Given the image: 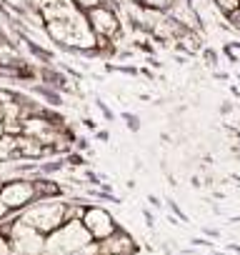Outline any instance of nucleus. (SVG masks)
<instances>
[{"label": "nucleus", "instance_id": "obj_20", "mask_svg": "<svg viewBox=\"0 0 240 255\" xmlns=\"http://www.w3.org/2000/svg\"><path fill=\"white\" fill-rule=\"evenodd\" d=\"M3 183H5V180H3V178H0V190H3Z\"/></svg>", "mask_w": 240, "mask_h": 255}, {"label": "nucleus", "instance_id": "obj_22", "mask_svg": "<svg viewBox=\"0 0 240 255\" xmlns=\"http://www.w3.org/2000/svg\"><path fill=\"white\" fill-rule=\"evenodd\" d=\"M43 255H50V253H43Z\"/></svg>", "mask_w": 240, "mask_h": 255}, {"label": "nucleus", "instance_id": "obj_9", "mask_svg": "<svg viewBox=\"0 0 240 255\" xmlns=\"http://www.w3.org/2000/svg\"><path fill=\"white\" fill-rule=\"evenodd\" d=\"M28 60L23 58L20 48L15 45V40H10L8 35L0 33V68H20Z\"/></svg>", "mask_w": 240, "mask_h": 255}, {"label": "nucleus", "instance_id": "obj_21", "mask_svg": "<svg viewBox=\"0 0 240 255\" xmlns=\"http://www.w3.org/2000/svg\"><path fill=\"white\" fill-rule=\"evenodd\" d=\"M130 3H138V0H130Z\"/></svg>", "mask_w": 240, "mask_h": 255}, {"label": "nucleus", "instance_id": "obj_19", "mask_svg": "<svg viewBox=\"0 0 240 255\" xmlns=\"http://www.w3.org/2000/svg\"><path fill=\"white\" fill-rule=\"evenodd\" d=\"M5 133V125H3V120H0V135H3Z\"/></svg>", "mask_w": 240, "mask_h": 255}, {"label": "nucleus", "instance_id": "obj_5", "mask_svg": "<svg viewBox=\"0 0 240 255\" xmlns=\"http://www.w3.org/2000/svg\"><path fill=\"white\" fill-rule=\"evenodd\" d=\"M0 200H3L10 213H23L28 205H33L38 198V188L33 178H23V175H13L3 183V190H0Z\"/></svg>", "mask_w": 240, "mask_h": 255}, {"label": "nucleus", "instance_id": "obj_12", "mask_svg": "<svg viewBox=\"0 0 240 255\" xmlns=\"http://www.w3.org/2000/svg\"><path fill=\"white\" fill-rule=\"evenodd\" d=\"M10 13H18V15H25L28 10L35 8V0H0Z\"/></svg>", "mask_w": 240, "mask_h": 255}, {"label": "nucleus", "instance_id": "obj_11", "mask_svg": "<svg viewBox=\"0 0 240 255\" xmlns=\"http://www.w3.org/2000/svg\"><path fill=\"white\" fill-rule=\"evenodd\" d=\"M33 180H35V188H38V198H63V185L58 180H50L45 175H38Z\"/></svg>", "mask_w": 240, "mask_h": 255}, {"label": "nucleus", "instance_id": "obj_17", "mask_svg": "<svg viewBox=\"0 0 240 255\" xmlns=\"http://www.w3.org/2000/svg\"><path fill=\"white\" fill-rule=\"evenodd\" d=\"M73 3H75L80 10H90V8H95V5H103V3H108V0H73Z\"/></svg>", "mask_w": 240, "mask_h": 255}, {"label": "nucleus", "instance_id": "obj_3", "mask_svg": "<svg viewBox=\"0 0 240 255\" xmlns=\"http://www.w3.org/2000/svg\"><path fill=\"white\" fill-rule=\"evenodd\" d=\"M85 18L90 23V30L98 35V38H105L110 40L115 48L118 43L123 40V25H120V15H118V5L113 3V0H108V3L103 5H95L90 10H85Z\"/></svg>", "mask_w": 240, "mask_h": 255}, {"label": "nucleus", "instance_id": "obj_1", "mask_svg": "<svg viewBox=\"0 0 240 255\" xmlns=\"http://www.w3.org/2000/svg\"><path fill=\"white\" fill-rule=\"evenodd\" d=\"M65 203L68 200L63 198H40L33 205H28L20 213V218L35 230H40L43 235H50L65 223Z\"/></svg>", "mask_w": 240, "mask_h": 255}, {"label": "nucleus", "instance_id": "obj_2", "mask_svg": "<svg viewBox=\"0 0 240 255\" xmlns=\"http://www.w3.org/2000/svg\"><path fill=\"white\" fill-rule=\"evenodd\" d=\"M95 243L88 233V228L83 225V220H65L58 230H53L50 235H45V253L50 255H70L85 245Z\"/></svg>", "mask_w": 240, "mask_h": 255}, {"label": "nucleus", "instance_id": "obj_7", "mask_svg": "<svg viewBox=\"0 0 240 255\" xmlns=\"http://www.w3.org/2000/svg\"><path fill=\"white\" fill-rule=\"evenodd\" d=\"M98 253L100 255H135L138 253V243L133 240V235L123 228H118L113 235H108L105 240L98 243Z\"/></svg>", "mask_w": 240, "mask_h": 255}, {"label": "nucleus", "instance_id": "obj_18", "mask_svg": "<svg viewBox=\"0 0 240 255\" xmlns=\"http://www.w3.org/2000/svg\"><path fill=\"white\" fill-rule=\"evenodd\" d=\"M8 215H13V213H10V208H8V205H5L3 200H0V223H3V220H5Z\"/></svg>", "mask_w": 240, "mask_h": 255}, {"label": "nucleus", "instance_id": "obj_14", "mask_svg": "<svg viewBox=\"0 0 240 255\" xmlns=\"http://www.w3.org/2000/svg\"><path fill=\"white\" fill-rule=\"evenodd\" d=\"M138 5L150 8V10H163V13H168L170 5H173V0H138Z\"/></svg>", "mask_w": 240, "mask_h": 255}, {"label": "nucleus", "instance_id": "obj_15", "mask_svg": "<svg viewBox=\"0 0 240 255\" xmlns=\"http://www.w3.org/2000/svg\"><path fill=\"white\" fill-rule=\"evenodd\" d=\"M0 255H13V245H10V238H8L5 228H0Z\"/></svg>", "mask_w": 240, "mask_h": 255}, {"label": "nucleus", "instance_id": "obj_8", "mask_svg": "<svg viewBox=\"0 0 240 255\" xmlns=\"http://www.w3.org/2000/svg\"><path fill=\"white\" fill-rule=\"evenodd\" d=\"M53 153L38 140V138H30V135H20L18 138V160H33V163H40L45 158H50Z\"/></svg>", "mask_w": 240, "mask_h": 255}, {"label": "nucleus", "instance_id": "obj_10", "mask_svg": "<svg viewBox=\"0 0 240 255\" xmlns=\"http://www.w3.org/2000/svg\"><path fill=\"white\" fill-rule=\"evenodd\" d=\"M18 138L20 135H0V163H13L18 160Z\"/></svg>", "mask_w": 240, "mask_h": 255}, {"label": "nucleus", "instance_id": "obj_16", "mask_svg": "<svg viewBox=\"0 0 240 255\" xmlns=\"http://www.w3.org/2000/svg\"><path fill=\"white\" fill-rule=\"evenodd\" d=\"M18 95H20L18 90H13V88H3V85H0V105H8V103H13Z\"/></svg>", "mask_w": 240, "mask_h": 255}, {"label": "nucleus", "instance_id": "obj_4", "mask_svg": "<svg viewBox=\"0 0 240 255\" xmlns=\"http://www.w3.org/2000/svg\"><path fill=\"white\" fill-rule=\"evenodd\" d=\"M5 230H8L15 255H43L45 253V235L35 230L33 225H28L20 215H15L10 225H5Z\"/></svg>", "mask_w": 240, "mask_h": 255}, {"label": "nucleus", "instance_id": "obj_13", "mask_svg": "<svg viewBox=\"0 0 240 255\" xmlns=\"http://www.w3.org/2000/svg\"><path fill=\"white\" fill-rule=\"evenodd\" d=\"M213 5H215V10L225 18V15L240 10V0H213Z\"/></svg>", "mask_w": 240, "mask_h": 255}, {"label": "nucleus", "instance_id": "obj_6", "mask_svg": "<svg viewBox=\"0 0 240 255\" xmlns=\"http://www.w3.org/2000/svg\"><path fill=\"white\" fill-rule=\"evenodd\" d=\"M83 225L88 228V233H90V238H93L95 243L105 240L108 235H113V233L118 230L115 218H113L110 210L103 208V205H88L85 213H83Z\"/></svg>", "mask_w": 240, "mask_h": 255}]
</instances>
